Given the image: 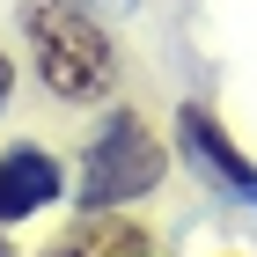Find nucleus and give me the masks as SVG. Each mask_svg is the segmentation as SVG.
I'll return each instance as SVG.
<instances>
[{"mask_svg": "<svg viewBox=\"0 0 257 257\" xmlns=\"http://www.w3.org/2000/svg\"><path fill=\"white\" fill-rule=\"evenodd\" d=\"M8 88H15V66H8V52H0V103H8Z\"/></svg>", "mask_w": 257, "mask_h": 257, "instance_id": "nucleus-6", "label": "nucleus"}, {"mask_svg": "<svg viewBox=\"0 0 257 257\" xmlns=\"http://www.w3.org/2000/svg\"><path fill=\"white\" fill-rule=\"evenodd\" d=\"M52 198H59V162H52V155H37V147H15V155L0 162V228H8V220L44 213Z\"/></svg>", "mask_w": 257, "mask_h": 257, "instance_id": "nucleus-3", "label": "nucleus"}, {"mask_svg": "<svg viewBox=\"0 0 257 257\" xmlns=\"http://www.w3.org/2000/svg\"><path fill=\"white\" fill-rule=\"evenodd\" d=\"M22 37H30L37 81L59 103H103L118 59H110V37L81 15L74 0H22Z\"/></svg>", "mask_w": 257, "mask_h": 257, "instance_id": "nucleus-1", "label": "nucleus"}, {"mask_svg": "<svg viewBox=\"0 0 257 257\" xmlns=\"http://www.w3.org/2000/svg\"><path fill=\"white\" fill-rule=\"evenodd\" d=\"M155 184H162V140L147 133L133 110H118V118L96 133V147H88L81 198H88V206H125V198L155 191Z\"/></svg>", "mask_w": 257, "mask_h": 257, "instance_id": "nucleus-2", "label": "nucleus"}, {"mask_svg": "<svg viewBox=\"0 0 257 257\" xmlns=\"http://www.w3.org/2000/svg\"><path fill=\"white\" fill-rule=\"evenodd\" d=\"M59 257H155V242H147V228L118 220L110 206H88L74 220V235L59 242Z\"/></svg>", "mask_w": 257, "mask_h": 257, "instance_id": "nucleus-4", "label": "nucleus"}, {"mask_svg": "<svg viewBox=\"0 0 257 257\" xmlns=\"http://www.w3.org/2000/svg\"><path fill=\"white\" fill-rule=\"evenodd\" d=\"M184 140H191L198 155H206V162H213V169H220V177L235 184V191H250V198H257V169H250V162L235 155V140H228V133H213V118H206L198 103H191V110H184Z\"/></svg>", "mask_w": 257, "mask_h": 257, "instance_id": "nucleus-5", "label": "nucleus"}]
</instances>
